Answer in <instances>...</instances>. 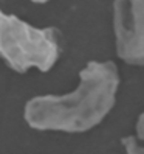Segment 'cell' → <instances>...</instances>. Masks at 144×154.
Returning a JSON list of instances; mask_svg holds the SVG:
<instances>
[{"label": "cell", "instance_id": "6da1fadb", "mask_svg": "<svg viewBox=\"0 0 144 154\" xmlns=\"http://www.w3.org/2000/svg\"><path fill=\"white\" fill-rule=\"evenodd\" d=\"M79 86L67 95L31 98L23 117L39 131L85 132L112 111L119 87V73L112 61H90L79 73Z\"/></svg>", "mask_w": 144, "mask_h": 154}, {"label": "cell", "instance_id": "7a4b0ae2", "mask_svg": "<svg viewBox=\"0 0 144 154\" xmlns=\"http://www.w3.org/2000/svg\"><path fill=\"white\" fill-rule=\"evenodd\" d=\"M60 55L59 30L37 28L0 10V58L17 73L31 67L48 72Z\"/></svg>", "mask_w": 144, "mask_h": 154}, {"label": "cell", "instance_id": "3957f363", "mask_svg": "<svg viewBox=\"0 0 144 154\" xmlns=\"http://www.w3.org/2000/svg\"><path fill=\"white\" fill-rule=\"evenodd\" d=\"M116 55L125 64L144 66V0H115Z\"/></svg>", "mask_w": 144, "mask_h": 154}, {"label": "cell", "instance_id": "277c9868", "mask_svg": "<svg viewBox=\"0 0 144 154\" xmlns=\"http://www.w3.org/2000/svg\"><path fill=\"white\" fill-rule=\"evenodd\" d=\"M125 154H144V112L138 117L137 135H127L121 139Z\"/></svg>", "mask_w": 144, "mask_h": 154}, {"label": "cell", "instance_id": "5b68a950", "mask_svg": "<svg viewBox=\"0 0 144 154\" xmlns=\"http://www.w3.org/2000/svg\"><path fill=\"white\" fill-rule=\"evenodd\" d=\"M31 2H34V3H47V2H50V0H31Z\"/></svg>", "mask_w": 144, "mask_h": 154}]
</instances>
